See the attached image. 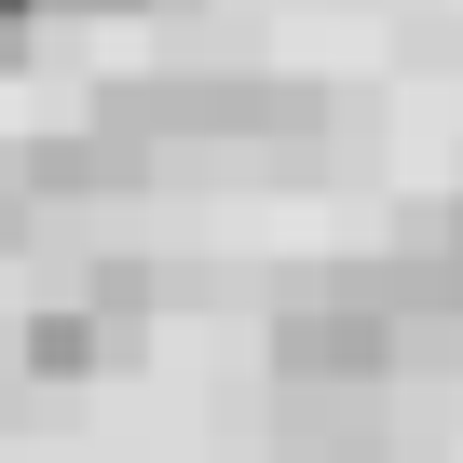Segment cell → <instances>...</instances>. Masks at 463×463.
Masks as SVG:
<instances>
[{
	"label": "cell",
	"instance_id": "cell-1",
	"mask_svg": "<svg viewBox=\"0 0 463 463\" xmlns=\"http://www.w3.org/2000/svg\"><path fill=\"white\" fill-rule=\"evenodd\" d=\"M395 354H409L395 287H300L273 314V382L287 395H368V382H395Z\"/></svg>",
	"mask_w": 463,
	"mask_h": 463
},
{
	"label": "cell",
	"instance_id": "cell-2",
	"mask_svg": "<svg viewBox=\"0 0 463 463\" xmlns=\"http://www.w3.org/2000/svg\"><path fill=\"white\" fill-rule=\"evenodd\" d=\"M137 341H150V273H82L69 300H42V314L14 327V368H28L42 395H82V382H109Z\"/></svg>",
	"mask_w": 463,
	"mask_h": 463
},
{
	"label": "cell",
	"instance_id": "cell-3",
	"mask_svg": "<svg viewBox=\"0 0 463 463\" xmlns=\"http://www.w3.org/2000/svg\"><path fill=\"white\" fill-rule=\"evenodd\" d=\"M0 55H14V28H0Z\"/></svg>",
	"mask_w": 463,
	"mask_h": 463
}]
</instances>
